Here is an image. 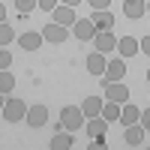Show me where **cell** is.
<instances>
[{
    "label": "cell",
    "mask_w": 150,
    "mask_h": 150,
    "mask_svg": "<svg viewBox=\"0 0 150 150\" xmlns=\"http://www.w3.org/2000/svg\"><path fill=\"white\" fill-rule=\"evenodd\" d=\"M60 123H63L66 132H78L84 126V111L75 108V105H66L63 111H60Z\"/></svg>",
    "instance_id": "1"
},
{
    "label": "cell",
    "mask_w": 150,
    "mask_h": 150,
    "mask_svg": "<svg viewBox=\"0 0 150 150\" xmlns=\"http://www.w3.org/2000/svg\"><path fill=\"white\" fill-rule=\"evenodd\" d=\"M3 117L9 120V123H15V120H24L27 117V102L24 99H6V105H3Z\"/></svg>",
    "instance_id": "2"
},
{
    "label": "cell",
    "mask_w": 150,
    "mask_h": 150,
    "mask_svg": "<svg viewBox=\"0 0 150 150\" xmlns=\"http://www.w3.org/2000/svg\"><path fill=\"white\" fill-rule=\"evenodd\" d=\"M105 96H108V102H126L129 99V90H126V84L123 81H105Z\"/></svg>",
    "instance_id": "3"
},
{
    "label": "cell",
    "mask_w": 150,
    "mask_h": 150,
    "mask_svg": "<svg viewBox=\"0 0 150 150\" xmlns=\"http://www.w3.org/2000/svg\"><path fill=\"white\" fill-rule=\"evenodd\" d=\"M72 30H75V39H81V42H87V39L96 36V27H93L90 18H78V21L72 24Z\"/></svg>",
    "instance_id": "4"
},
{
    "label": "cell",
    "mask_w": 150,
    "mask_h": 150,
    "mask_svg": "<svg viewBox=\"0 0 150 150\" xmlns=\"http://www.w3.org/2000/svg\"><path fill=\"white\" fill-rule=\"evenodd\" d=\"M90 21H93V27H96V33H99V30H111V27H114V15H111L108 9H93V15H90Z\"/></svg>",
    "instance_id": "5"
},
{
    "label": "cell",
    "mask_w": 150,
    "mask_h": 150,
    "mask_svg": "<svg viewBox=\"0 0 150 150\" xmlns=\"http://www.w3.org/2000/svg\"><path fill=\"white\" fill-rule=\"evenodd\" d=\"M93 48H96V51H114V48H117V39H114V36H111L108 30H102V33H96L93 36Z\"/></svg>",
    "instance_id": "6"
},
{
    "label": "cell",
    "mask_w": 150,
    "mask_h": 150,
    "mask_svg": "<svg viewBox=\"0 0 150 150\" xmlns=\"http://www.w3.org/2000/svg\"><path fill=\"white\" fill-rule=\"evenodd\" d=\"M105 66H108V60L102 57V51L87 54V72L90 75H105Z\"/></svg>",
    "instance_id": "7"
},
{
    "label": "cell",
    "mask_w": 150,
    "mask_h": 150,
    "mask_svg": "<svg viewBox=\"0 0 150 150\" xmlns=\"http://www.w3.org/2000/svg\"><path fill=\"white\" fill-rule=\"evenodd\" d=\"M123 72H126V63H123V57L108 60V66H105V81H123Z\"/></svg>",
    "instance_id": "8"
},
{
    "label": "cell",
    "mask_w": 150,
    "mask_h": 150,
    "mask_svg": "<svg viewBox=\"0 0 150 150\" xmlns=\"http://www.w3.org/2000/svg\"><path fill=\"white\" fill-rule=\"evenodd\" d=\"M45 120H48V108H45V105H33V108H27V123H30L33 129L45 126Z\"/></svg>",
    "instance_id": "9"
},
{
    "label": "cell",
    "mask_w": 150,
    "mask_h": 150,
    "mask_svg": "<svg viewBox=\"0 0 150 150\" xmlns=\"http://www.w3.org/2000/svg\"><path fill=\"white\" fill-rule=\"evenodd\" d=\"M66 36H69V30L63 24H45V30H42V39H48V42H63Z\"/></svg>",
    "instance_id": "10"
},
{
    "label": "cell",
    "mask_w": 150,
    "mask_h": 150,
    "mask_svg": "<svg viewBox=\"0 0 150 150\" xmlns=\"http://www.w3.org/2000/svg\"><path fill=\"white\" fill-rule=\"evenodd\" d=\"M147 9V0H123V15L126 18H141Z\"/></svg>",
    "instance_id": "11"
},
{
    "label": "cell",
    "mask_w": 150,
    "mask_h": 150,
    "mask_svg": "<svg viewBox=\"0 0 150 150\" xmlns=\"http://www.w3.org/2000/svg\"><path fill=\"white\" fill-rule=\"evenodd\" d=\"M51 15H54V24H63V27H66V24H75V21H78V18H75V9H72V6H54Z\"/></svg>",
    "instance_id": "12"
},
{
    "label": "cell",
    "mask_w": 150,
    "mask_h": 150,
    "mask_svg": "<svg viewBox=\"0 0 150 150\" xmlns=\"http://www.w3.org/2000/svg\"><path fill=\"white\" fill-rule=\"evenodd\" d=\"M18 45L24 48V51H36V48L42 45V33H30V30L21 33V36H18Z\"/></svg>",
    "instance_id": "13"
},
{
    "label": "cell",
    "mask_w": 150,
    "mask_h": 150,
    "mask_svg": "<svg viewBox=\"0 0 150 150\" xmlns=\"http://www.w3.org/2000/svg\"><path fill=\"white\" fill-rule=\"evenodd\" d=\"M87 135L90 138H96V135H105V129H108V120L102 117V114H96V117H90V123H87Z\"/></svg>",
    "instance_id": "14"
},
{
    "label": "cell",
    "mask_w": 150,
    "mask_h": 150,
    "mask_svg": "<svg viewBox=\"0 0 150 150\" xmlns=\"http://www.w3.org/2000/svg\"><path fill=\"white\" fill-rule=\"evenodd\" d=\"M117 51H120L123 60L132 57V54H138V39H132V36H123V39L117 42Z\"/></svg>",
    "instance_id": "15"
},
{
    "label": "cell",
    "mask_w": 150,
    "mask_h": 150,
    "mask_svg": "<svg viewBox=\"0 0 150 150\" xmlns=\"http://www.w3.org/2000/svg\"><path fill=\"white\" fill-rule=\"evenodd\" d=\"M75 144V135L72 132H60V135H54V138H51V144H48V147H51V150H69Z\"/></svg>",
    "instance_id": "16"
},
{
    "label": "cell",
    "mask_w": 150,
    "mask_h": 150,
    "mask_svg": "<svg viewBox=\"0 0 150 150\" xmlns=\"http://www.w3.org/2000/svg\"><path fill=\"white\" fill-rule=\"evenodd\" d=\"M141 141H144V126H138V123L126 126V144H129V147H138Z\"/></svg>",
    "instance_id": "17"
},
{
    "label": "cell",
    "mask_w": 150,
    "mask_h": 150,
    "mask_svg": "<svg viewBox=\"0 0 150 150\" xmlns=\"http://www.w3.org/2000/svg\"><path fill=\"white\" fill-rule=\"evenodd\" d=\"M81 111H84V117H96L99 111H102V99H99V96H87Z\"/></svg>",
    "instance_id": "18"
},
{
    "label": "cell",
    "mask_w": 150,
    "mask_h": 150,
    "mask_svg": "<svg viewBox=\"0 0 150 150\" xmlns=\"http://www.w3.org/2000/svg\"><path fill=\"white\" fill-rule=\"evenodd\" d=\"M138 117H141V111L135 108V105H123V108H120V123H123V126L138 123Z\"/></svg>",
    "instance_id": "19"
},
{
    "label": "cell",
    "mask_w": 150,
    "mask_h": 150,
    "mask_svg": "<svg viewBox=\"0 0 150 150\" xmlns=\"http://www.w3.org/2000/svg\"><path fill=\"white\" fill-rule=\"evenodd\" d=\"M105 120H120V102H108V105H102V111H99Z\"/></svg>",
    "instance_id": "20"
},
{
    "label": "cell",
    "mask_w": 150,
    "mask_h": 150,
    "mask_svg": "<svg viewBox=\"0 0 150 150\" xmlns=\"http://www.w3.org/2000/svg\"><path fill=\"white\" fill-rule=\"evenodd\" d=\"M12 87H15V78H12V72L0 69V93H12Z\"/></svg>",
    "instance_id": "21"
},
{
    "label": "cell",
    "mask_w": 150,
    "mask_h": 150,
    "mask_svg": "<svg viewBox=\"0 0 150 150\" xmlns=\"http://www.w3.org/2000/svg\"><path fill=\"white\" fill-rule=\"evenodd\" d=\"M12 39H15V33H12V27L9 24H0V48H6Z\"/></svg>",
    "instance_id": "22"
},
{
    "label": "cell",
    "mask_w": 150,
    "mask_h": 150,
    "mask_svg": "<svg viewBox=\"0 0 150 150\" xmlns=\"http://www.w3.org/2000/svg\"><path fill=\"white\" fill-rule=\"evenodd\" d=\"M15 6H18L21 15H27L30 9H36V0H15Z\"/></svg>",
    "instance_id": "23"
},
{
    "label": "cell",
    "mask_w": 150,
    "mask_h": 150,
    "mask_svg": "<svg viewBox=\"0 0 150 150\" xmlns=\"http://www.w3.org/2000/svg\"><path fill=\"white\" fill-rule=\"evenodd\" d=\"M87 147H90V150H105V147H108V141H105V135H96V138L87 144Z\"/></svg>",
    "instance_id": "24"
},
{
    "label": "cell",
    "mask_w": 150,
    "mask_h": 150,
    "mask_svg": "<svg viewBox=\"0 0 150 150\" xmlns=\"http://www.w3.org/2000/svg\"><path fill=\"white\" fill-rule=\"evenodd\" d=\"M36 6H39V9H45V12H54L57 0H36Z\"/></svg>",
    "instance_id": "25"
},
{
    "label": "cell",
    "mask_w": 150,
    "mask_h": 150,
    "mask_svg": "<svg viewBox=\"0 0 150 150\" xmlns=\"http://www.w3.org/2000/svg\"><path fill=\"white\" fill-rule=\"evenodd\" d=\"M9 63H12V54L0 48V69H9Z\"/></svg>",
    "instance_id": "26"
},
{
    "label": "cell",
    "mask_w": 150,
    "mask_h": 150,
    "mask_svg": "<svg viewBox=\"0 0 150 150\" xmlns=\"http://www.w3.org/2000/svg\"><path fill=\"white\" fill-rule=\"evenodd\" d=\"M87 3H90L93 9H108V6H111V0H87Z\"/></svg>",
    "instance_id": "27"
},
{
    "label": "cell",
    "mask_w": 150,
    "mask_h": 150,
    "mask_svg": "<svg viewBox=\"0 0 150 150\" xmlns=\"http://www.w3.org/2000/svg\"><path fill=\"white\" fill-rule=\"evenodd\" d=\"M138 51H144V54L150 57V36H144V39L138 42Z\"/></svg>",
    "instance_id": "28"
},
{
    "label": "cell",
    "mask_w": 150,
    "mask_h": 150,
    "mask_svg": "<svg viewBox=\"0 0 150 150\" xmlns=\"http://www.w3.org/2000/svg\"><path fill=\"white\" fill-rule=\"evenodd\" d=\"M138 120H141V126H144V132H147V129H150V108L141 111V117H138Z\"/></svg>",
    "instance_id": "29"
},
{
    "label": "cell",
    "mask_w": 150,
    "mask_h": 150,
    "mask_svg": "<svg viewBox=\"0 0 150 150\" xmlns=\"http://www.w3.org/2000/svg\"><path fill=\"white\" fill-rule=\"evenodd\" d=\"M3 21H6V6L0 3V24H3Z\"/></svg>",
    "instance_id": "30"
},
{
    "label": "cell",
    "mask_w": 150,
    "mask_h": 150,
    "mask_svg": "<svg viewBox=\"0 0 150 150\" xmlns=\"http://www.w3.org/2000/svg\"><path fill=\"white\" fill-rule=\"evenodd\" d=\"M78 3H81V0H63V6H72V9L78 6Z\"/></svg>",
    "instance_id": "31"
},
{
    "label": "cell",
    "mask_w": 150,
    "mask_h": 150,
    "mask_svg": "<svg viewBox=\"0 0 150 150\" xmlns=\"http://www.w3.org/2000/svg\"><path fill=\"white\" fill-rule=\"evenodd\" d=\"M3 105H6V102H3V93H0V111H3Z\"/></svg>",
    "instance_id": "32"
},
{
    "label": "cell",
    "mask_w": 150,
    "mask_h": 150,
    "mask_svg": "<svg viewBox=\"0 0 150 150\" xmlns=\"http://www.w3.org/2000/svg\"><path fill=\"white\" fill-rule=\"evenodd\" d=\"M147 81H150V69H147Z\"/></svg>",
    "instance_id": "33"
},
{
    "label": "cell",
    "mask_w": 150,
    "mask_h": 150,
    "mask_svg": "<svg viewBox=\"0 0 150 150\" xmlns=\"http://www.w3.org/2000/svg\"><path fill=\"white\" fill-rule=\"evenodd\" d=\"M147 12H150V0H147Z\"/></svg>",
    "instance_id": "34"
}]
</instances>
